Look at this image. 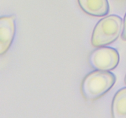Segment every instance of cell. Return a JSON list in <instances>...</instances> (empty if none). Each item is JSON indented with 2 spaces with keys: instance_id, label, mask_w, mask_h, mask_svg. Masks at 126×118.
I'll list each match as a JSON object with an SVG mask.
<instances>
[{
  "instance_id": "ba28073f",
  "label": "cell",
  "mask_w": 126,
  "mask_h": 118,
  "mask_svg": "<svg viewBox=\"0 0 126 118\" xmlns=\"http://www.w3.org/2000/svg\"><path fill=\"white\" fill-rule=\"evenodd\" d=\"M124 83H125V84L126 85V75L125 76V79H124Z\"/></svg>"
},
{
  "instance_id": "52a82bcc",
  "label": "cell",
  "mask_w": 126,
  "mask_h": 118,
  "mask_svg": "<svg viewBox=\"0 0 126 118\" xmlns=\"http://www.w3.org/2000/svg\"><path fill=\"white\" fill-rule=\"evenodd\" d=\"M121 38L123 40L126 41V13L124 16V20H123V28L121 33Z\"/></svg>"
},
{
  "instance_id": "5b68a950",
  "label": "cell",
  "mask_w": 126,
  "mask_h": 118,
  "mask_svg": "<svg viewBox=\"0 0 126 118\" xmlns=\"http://www.w3.org/2000/svg\"><path fill=\"white\" fill-rule=\"evenodd\" d=\"M79 6L86 13L95 17H103L109 13L108 0H78Z\"/></svg>"
},
{
  "instance_id": "277c9868",
  "label": "cell",
  "mask_w": 126,
  "mask_h": 118,
  "mask_svg": "<svg viewBox=\"0 0 126 118\" xmlns=\"http://www.w3.org/2000/svg\"><path fill=\"white\" fill-rule=\"evenodd\" d=\"M16 33L15 18L12 16L0 18V54H6L9 49Z\"/></svg>"
},
{
  "instance_id": "7a4b0ae2",
  "label": "cell",
  "mask_w": 126,
  "mask_h": 118,
  "mask_svg": "<svg viewBox=\"0 0 126 118\" xmlns=\"http://www.w3.org/2000/svg\"><path fill=\"white\" fill-rule=\"evenodd\" d=\"M123 28V19L116 15H110L102 18L92 32L91 43L100 47L110 45L118 39Z\"/></svg>"
},
{
  "instance_id": "6da1fadb",
  "label": "cell",
  "mask_w": 126,
  "mask_h": 118,
  "mask_svg": "<svg viewBox=\"0 0 126 118\" xmlns=\"http://www.w3.org/2000/svg\"><path fill=\"white\" fill-rule=\"evenodd\" d=\"M116 81V76L110 71H94L84 78L81 86V93L87 100H96L107 93Z\"/></svg>"
},
{
  "instance_id": "3957f363",
  "label": "cell",
  "mask_w": 126,
  "mask_h": 118,
  "mask_svg": "<svg viewBox=\"0 0 126 118\" xmlns=\"http://www.w3.org/2000/svg\"><path fill=\"white\" fill-rule=\"evenodd\" d=\"M119 62V53L116 49L110 47H100L89 57L90 66L96 70L111 71L117 67Z\"/></svg>"
},
{
  "instance_id": "8992f818",
  "label": "cell",
  "mask_w": 126,
  "mask_h": 118,
  "mask_svg": "<svg viewBox=\"0 0 126 118\" xmlns=\"http://www.w3.org/2000/svg\"><path fill=\"white\" fill-rule=\"evenodd\" d=\"M111 116L114 118H126V87L119 90L113 97Z\"/></svg>"
}]
</instances>
